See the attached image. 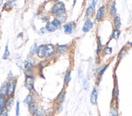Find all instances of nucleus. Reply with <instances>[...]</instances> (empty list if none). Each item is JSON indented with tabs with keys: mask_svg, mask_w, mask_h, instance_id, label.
I'll return each instance as SVG.
<instances>
[{
	"mask_svg": "<svg viewBox=\"0 0 132 116\" xmlns=\"http://www.w3.org/2000/svg\"><path fill=\"white\" fill-rule=\"evenodd\" d=\"M16 81L12 78H11L10 81L8 82V92H7V94L8 96L13 97V94L15 93V89H16Z\"/></svg>",
	"mask_w": 132,
	"mask_h": 116,
	"instance_id": "f257e3e1",
	"label": "nucleus"
},
{
	"mask_svg": "<svg viewBox=\"0 0 132 116\" xmlns=\"http://www.w3.org/2000/svg\"><path fill=\"white\" fill-rule=\"evenodd\" d=\"M63 10H64V3H62V2H59V3H56L54 6L53 9H52V12L58 15L59 14L62 13Z\"/></svg>",
	"mask_w": 132,
	"mask_h": 116,
	"instance_id": "f03ea898",
	"label": "nucleus"
},
{
	"mask_svg": "<svg viewBox=\"0 0 132 116\" xmlns=\"http://www.w3.org/2000/svg\"><path fill=\"white\" fill-rule=\"evenodd\" d=\"M25 86L29 90L32 91L34 90V86H33V77H29L26 78L25 81Z\"/></svg>",
	"mask_w": 132,
	"mask_h": 116,
	"instance_id": "7ed1b4c3",
	"label": "nucleus"
},
{
	"mask_svg": "<svg viewBox=\"0 0 132 116\" xmlns=\"http://www.w3.org/2000/svg\"><path fill=\"white\" fill-rule=\"evenodd\" d=\"M54 47L52 44H48L46 46V56L47 57L51 56L54 54Z\"/></svg>",
	"mask_w": 132,
	"mask_h": 116,
	"instance_id": "20e7f679",
	"label": "nucleus"
},
{
	"mask_svg": "<svg viewBox=\"0 0 132 116\" xmlns=\"http://www.w3.org/2000/svg\"><path fill=\"white\" fill-rule=\"evenodd\" d=\"M37 56H39V57H44V56H46V46L45 45H41L38 48H37Z\"/></svg>",
	"mask_w": 132,
	"mask_h": 116,
	"instance_id": "39448f33",
	"label": "nucleus"
},
{
	"mask_svg": "<svg viewBox=\"0 0 132 116\" xmlns=\"http://www.w3.org/2000/svg\"><path fill=\"white\" fill-rule=\"evenodd\" d=\"M97 96H98V94H97V90H96V88L93 89V93L91 94V103L95 105L96 104V101H97Z\"/></svg>",
	"mask_w": 132,
	"mask_h": 116,
	"instance_id": "423d86ee",
	"label": "nucleus"
},
{
	"mask_svg": "<svg viewBox=\"0 0 132 116\" xmlns=\"http://www.w3.org/2000/svg\"><path fill=\"white\" fill-rule=\"evenodd\" d=\"M93 23L91 20H87L85 22V23H84V27H83V31L84 32H88V31L90 30L92 27H93Z\"/></svg>",
	"mask_w": 132,
	"mask_h": 116,
	"instance_id": "0eeeda50",
	"label": "nucleus"
},
{
	"mask_svg": "<svg viewBox=\"0 0 132 116\" xmlns=\"http://www.w3.org/2000/svg\"><path fill=\"white\" fill-rule=\"evenodd\" d=\"M37 108H38V107H37V103H35V102L31 103L29 106V113L31 114L32 115H34V114L36 113Z\"/></svg>",
	"mask_w": 132,
	"mask_h": 116,
	"instance_id": "6e6552de",
	"label": "nucleus"
},
{
	"mask_svg": "<svg viewBox=\"0 0 132 116\" xmlns=\"http://www.w3.org/2000/svg\"><path fill=\"white\" fill-rule=\"evenodd\" d=\"M104 13H105V7H101L98 10L97 14H96V20L100 21L102 20V18L104 16Z\"/></svg>",
	"mask_w": 132,
	"mask_h": 116,
	"instance_id": "1a4fd4ad",
	"label": "nucleus"
},
{
	"mask_svg": "<svg viewBox=\"0 0 132 116\" xmlns=\"http://www.w3.org/2000/svg\"><path fill=\"white\" fill-rule=\"evenodd\" d=\"M8 92V82H4L2 85V86L0 87V95L5 96Z\"/></svg>",
	"mask_w": 132,
	"mask_h": 116,
	"instance_id": "9d476101",
	"label": "nucleus"
},
{
	"mask_svg": "<svg viewBox=\"0 0 132 116\" xmlns=\"http://www.w3.org/2000/svg\"><path fill=\"white\" fill-rule=\"evenodd\" d=\"M32 101H33L32 95V94H28L27 97L25 98V99L23 100V102H24V104H26V105L29 106L30 104L32 103Z\"/></svg>",
	"mask_w": 132,
	"mask_h": 116,
	"instance_id": "9b49d317",
	"label": "nucleus"
},
{
	"mask_svg": "<svg viewBox=\"0 0 132 116\" xmlns=\"http://www.w3.org/2000/svg\"><path fill=\"white\" fill-rule=\"evenodd\" d=\"M33 63H34V60L32 58H29L27 59L25 61H24V66L26 68H29L31 66L33 65Z\"/></svg>",
	"mask_w": 132,
	"mask_h": 116,
	"instance_id": "f8f14e48",
	"label": "nucleus"
},
{
	"mask_svg": "<svg viewBox=\"0 0 132 116\" xmlns=\"http://www.w3.org/2000/svg\"><path fill=\"white\" fill-rule=\"evenodd\" d=\"M45 115V110L43 107H38L36 111V113L34 114V116H44Z\"/></svg>",
	"mask_w": 132,
	"mask_h": 116,
	"instance_id": "ddd939ff",
	"label": "nucleus"
},
{
	"mask_svg": "<svg viewBox=\"0 0 132 116\" xmlns=\"http://www.w3.org/2000/svg\"><path fill=\"white\" fill-rule=\"evenodd\" d=\"M94 7L93 5H92L90 4V6L88 7V10H87V16H88V17H90V16L93 15V14L94 12Z\"/></svg>",
	"mask_w": 132,
	"mask_h": 116,
	"instance_id": "4468645a",
	"label": "nucleus"
},
{
	"mask_svg": "<svg viewBox=\"0 0 132 116\" xmlns=\"http://www.w3.org/2000/svg\"><path fill=\"white\" fill-rule=\"evenodd\" d=\"M6 102H7V100H6L5 96L0 95V107H3V108L5 107Z\"/></svg>",
	"mask_w": 132,
	"mask_h": 116,
	"instance_id": "2eb2a0df",
	"label": "nucleus"
},
{
	"mask_svg": "<svg viewBox=\"0 0 132 116\" xmlns=\"http://www.w3.org/2000/svg\"><path fill=\"white\" fill-rule=\"evenodd\" d=\"M114 27L118 29V28L121 27V21H120V18L118 16H116L114 18Z\"/></svg>",
	"mask_w": 132,
	"mask_h": 116,
	"instance_id": "dca6fc26",
	"label": "nucleus"
},
{
	"mask_svg": "<svg viewBox=\"0 0 132 116\" xmlns=\"http://www.w3.org/2000/svg\"><path fill=\"white\" fill-rule=\"evenodd\" d=\"M46 29L49 31V32H54V31L57 29V27L55 26H54L52 24V23H48L46 24Z\"/></svg>",
	"mask_w": 132,
	"mask_h": 116,
	"instance_id": "f3484780",
	"label": "nucleus"
},
{
	"mask_svg": "<svg viewBox=\"0 0 132 116\" xmlns=\"http://www.w3.org/2000/svg\"><path fill=\"white\" fill-rule=\"evenodd\" d=\"M64 31H65V33H67V34H71L72 27H70V25L69 23H68V24H66V25H64Z\"/></svg>",
	"mask_w": 132,
	"mask_h": 116,
	"instance_id": "a211bd4d",
	"label": "nucleus"
},
{
	"mask_svg": "<svg viewBox=\"0 0 132 116\" xmlns=\"http://www.w3.org/2000/svg\"><path fill=\"white\" fill-rule=\"evenodd\" d=\"M66 19H67V15H66L65 13H61V14H59V15H58L57 20L61 23V22H63V21H65Z\"/></svg>",
	"mask_w": 132,
	"mask_h": 116,
	"instance_id": "6ab92c4d",
	"label": "nucleus"
},
{
	"mask_svg": "<svg viewBox=\"0 0 132 116\" xmlns=\"http://www.w3.org/2000/svg\"><path fill=\"white\" fill-rule=\"evenodd\" d=\"M12 102H13V97H10L8 100H7V102H6V106L5 107L7 109H10V107L12 105Z\"/></svg>",
	"mask_w": 132,
	"mask_h": 116,
	"instance_id": "aec40b11",
	"label": "nucleus"
},
{
	"mask_svg": "<svg viewBox=\"0 0 132 116\" xmlns=\"http://www.w3.org/2000/svg\"><path fill=\"white\" fill-rule=\"evenodd\" d=\"M9 56H10V53H9V50H8V45H7L5 48V53H4L3 56V60H8Z\"/></svg>",
	"mask_w": 132,
	"mask_h": 116,
	"instance_id": "412c9836",
	"label": "nucleus"
},
{
	"mask_svg": "<svg viewBox=\"0 0 132 116\" xmlns=\"http://www.w3.org/2000/svg\"><path fill=\"white\" fill-rule=\"evenodd\" d=\"M58 52L59 53H65L67 52V45H60L58 47Z\"/></svg>",
	"mask_w": 132,
	"mask_h": 116,
	"instance_id": "4be33fe9",
	"label": "nucleus"
},
{
	"mask_svg": "<svg viewBox=\"0 0 132 116\" xmlns=\"http://www.w3.org/2000/svg\"><path fill=\"white\" fill-rule=\"evenodd\" d=\"M37 44H34L31 47V48H30V55H34V54L37 53Z\"/></svg>",
	"mask_w": 132,
	"mask_h": 116,
	"instance_id": "5701e85b",
	"label": "nucleus"
},
{
	"mask_svg": "<svg viewBox=\"0 0 132 116\" xmlns=\"http://www.w3.org/2000/svg\"><path fill=\"white\" fill-rule=\"evenodd\" d=\"M119 35H120V31L118 29H116L113 32V34H112L113 38H114V39H117V38L119 37Z\"/></svg>",
	"mask_w": 132,
	"mask_h": 116,
	"instance_id": "b1692460",
	"label": "nucleus"
},
{
	"mask_svg": "<svg viewBox=\"0 0 132 116\" xmlns=\"http://www.w3.org/2000/svg\"><path fill=\"white\" fill-rule=\"evenodd\" d=\"M109 10H110V13H111V15H115V13H116V8H115V3H113L112 5L110 6L109 7Z\"/></svg>",
	"mask_w": 132,
	"mask_h": 116,
	"instance_id": "393cba45",
	"label": "nucleus"
},
{
	"mask_svg": "<svg viewBox=\"0 0 132 116\" xmlns=\"http://www.w3.org/2000/svg\"><path fill=\"white\" fill-rule=\"evenodd\" d=\"M70 81V71H68L67 73V74L65 76V83L67 84L68 82Z\"/></svg>",
	"mask_w": 132,
	"mask_h": 116,
	"instance_id": "a878e982",
	"label": "nucleus"
},
{
	"mask_svg": "<svg viewBox=\"0 0 132 116\" xmlns=\"http://www.w3.org/2000/svg\"><path fill=\"white\" fill-rule=\"evenodd\" d=\"M20 115V102L17 101L16 106V116H19Z\"/></svg>",
	"mask_w": 132,
	"mask_h": 116,
	"instance_id": "bb28decb",
	"label": "nucleus"
},
{
	"mask_svg": "<svg viewBox=\"0 0 132 116\" xmlns=\"http://www.w3.org/2000/svg\"><path fill=\"white\" fill-rule=\"evenodd\" d=\"M60 23H61L57 20V19L54 20H53V22H52V24H53L54 26H55L56 27H59V26H60Z\"/></svg>",
	"mask_w": 132,
	"mask_h": 116,
	"instance_id": "cd10ccee",
	"label": "nucleus"
},
{
	"mask_svg": "<svg viewBox=\"0 0 132 116\" xmlns=\"http://www.w3.org/2000/svg\"><path fill=\"white\" fill-rule=\"evenodd\" d=\"M59 101L62 102H63V100H64V98H65V92H62V93L60 94V95H59Z\"/></svg>",
	"mask_w": 132,
	"mask_h": 116,
	"instance_id": "c85d7f7f",
	"label": "nucleus"
},
{
	"mask_svg": "<svg viewBox=\"0 0 132 116\" xmlns=\"http://www.w3.org/2000/svg\"><path fill=\"white\" fill-rule=\"evenodd\" d=\"M110 116H117V112L116 110H111L110 111Z\"/></svg>",
	"mask_w": 132,
	"mask_h": 116,
	"instance_id": "c756f323",
	"label": "nucleus"
},
{
	"mask_svg": "<svg viewBox=\"0 0 132 116\" xmlns=\"http://www.w3.org/2000/svg\"><path fill=\"white\" fill-rule=\"evenodd\" d=\"M111 52H112L111 48H106L105 52H104V55H105V54H107V53H111Z\"/></svg>",
	"mask_w": 132,
	"mask_h": 116,
	"instance_id": "7c9ffc66",
	"label": "nucleus"
},
{
	"mask_svg": "<svg viewBox=\"0 0 132 116\" xmlns=\"http://www.w3.org/2000/svg\"><path fill=\"white\" fill-rule=\"evenodd\" d=\"M101 41L100 39H98V48H97V53L101 51Z\"/></svg>",
	"mask_w": 132,
	"mask_h": 116,
	"instance_id": "2f4dec72",
	"label": "nucleus"
},
{
	"mask_svg": "<svg viewBox=\"0 0 132 116\" xmlns=\"http://www.w3.org/2000/svg\"><path fill=\"white\" fill-rule=\"evenodd\" d=\"M84 89H87V88H88V83H87L86 80H84Z\"/></svg>",
	"mask_w": 132,
	"mask_h": 116,
	"instance_id": "473e14b6",
	"label": "nucleus"
},
{
	"mask_svg": "<svg viewBox=\"0 0 132 116\" xmlns=\"http://www.w3.org/2000/svg\"><path fill=\"white\" fill-rule=\"evenodd\" d=\"M106 67H107V65H105L102 68H101V69L100 70V74H102V73H104V71H105V69L106 68Z\"/></svg>",
	"mask_w": 132,
	"mask_h": 116,
	"instance_id": "72a5a7b5",
	"label": "nucleus"
},
{
	"mask_svg": "<svg viewBox=\"0 0 132 116\" xmlns=\"http://www.w3.org/2000/svg\"><path fill=\"white\" fill-rule=\"evenodd\" d=\"M4 112V108H3V107H0V115H2Z\"/></svg>",
	"mask_w": 132,
	"mask_h": 116,
	"instance_id": "f704fd0d",
	"label": "nucleus"
},
{
	"mask_svg": "<svg viewBox=\"0 0 132 116\" xmlns=\"http://www.w3.org/2000/svg\"><path fill=\"white\" fill-rule=\"evenodd\" d=\"M0 116H8V112H7V111H5V112H3Z\"/></svg>",
	"mask_w": 132,
	"mask_h": 116,
	"instance_id": "c9c22d12",
	"label": "nucleus"
},
{
	"mask_svg": "<svg viewBox=\"0 0 132 116\" xmlns=\"http://www.w3.org/2000/svg\"><path fill=\"white\" fill-rule=\"evenodd\" d=\"M2 4H3V1H1V0H0V6H1Z\"/></svg>",
	"mask_w": 132,
	"mask_h": 116,
	"instance_id": "e433bc0d",
	"label": "nucleus"
},
{
	"mask_svg": "<svg viewBox=\"0 0 132 116\" xmlns=\"http://www.w3.org/2000/svg\"><path fill=\"white\" fill-rule=\"evenodd\" d=\"M131 45L132 46V42H131Z\"/></svg>",
	"mask_w": 132,
	"mask_h": 116,
	"instance_id": "4c0bfd02",
	"label": "nucleus"
}]
</instances>
